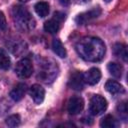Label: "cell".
I'll use <instances>...</instances> for the list:
<instances>
[{
	"mask_svg": "<svg viewBox=\"0 0 128 128\" xmlns=\"http://www.w3.org/2000/svg\"><path fill=\"white\" fill-rule=\"evenodd\" d=\"M60 23L61 22H59L55 18H52V19H50L44 23V30L50 34L57 33L59 28H60Z\"/></svg>",
	"mask_w": 128,
	"mask_h": 128,
	"instance_id": "obj_15",
	"label": "cell"
},
{
	"mask_svg": "<svg viewBox=\"0 0 128 128\" xmlns=\"http://www.w3.org/2000/svg\"><path fill=\"white\" fill-rule=\"evenodd\" d=\"M10 64H11V60L10 57L8 56V53L4 49L0 48V69L7 70L10 67Z\"/></svg>",
	"mask_w": 128,
	"mask_h": 128,
	"instance_id": "obj_20",
	"label": "cell"
},
{
	"mask_svg": "<svg viewBox=\"0 0 128 128\" xmlns=\"http://www.w3.org/2000/svg\"><path fill=\"white\" fill-rule=\"evenodd\" d=\"M84 82L89 85H95L99 82L101 78V72L98 68H91L83 74Z\"/></svg>",
	"mask_w": 128,
	"mask_h": 128,
	"instance_id": "obj_8",
	"label": "cell"
},
{
	"mask_svg": "<svg viewBox=\"0 0 128 128\" xmlns=\"http://www.w3.org/2000/svg\"><path fill=\"white\" fill-rule=\"evenodd\" d=\"M34 9H35V12L37 13L38 16L40 17H46L49 13V5L47 2L45 1H40V2H37L34 6Z\"/></svg>",
	"mask_w": 128,
	"mask_h": 128,
	"instance_id": "obj_18",
	"label": "cell"
},
{
	"mask_svg": "<svg viewBox=\"0 0 128 128\" xmlns=\"http://www.w3.org/2000/svg\"><path fill=\"white\" fill-rule=\"evenodd\" d=\"M6 28H7V21H6L5 15L3 14V12L0 11V29L6 30Z\"/></svg>",
	"mask_w": 128,
	"mask_h": 128,
	"instance_id": "obj_23",
	"label": "cell"
},
{
	"mask_svg": "<svg viewBox=\"0 0 128 128\" xmlns=\"http://www.w3.org/2000/svg\"><path fill=\"white\" fill-rule=\"evenodd\" d=\"M72 0H59V3L63 6H68L70 3H71Z\"/></svg>",
	"mask_w": 128,
	"mask_h": 128,
	"instance_id": "obj_25",
	"label": "cell"
},
{
	"mask_svg": "<svg viewBox=\"0 0 128 128\" xmlns=\"http://www.w3.org/2000/svg\"><path fill=\"white\" fill-rule=\"evenodd\" d=\"M6 124L9 127H17L21 124V118L18 114L10 115L9 117L6 118Z\"/></svg>",
	"mask_w": 128,
	"mask_h": 128,
	"instance_id": "obj_21",
	"label": "cell"
},
{
	"mask_svg": "<svg viewBox=\"0 0 128 128\" xmlns=\"http://www.w3.org/2000/svg\"><path fill=\"white\" fill-rule=\"evenodd\" d=\"M26 84L24 83H19L17 84L13 89L12 91L10 92V97L14 100V101H20L23 97H24V94L26 92Z\"/></svg>",
	"mask_w": 128,
	"mask_h": 128,
	"instance_id": "obj_13",
	"label": "cell"
},
{
	"mask_svg": "<svg viewBox=\"0 0 128 128\" xmlns=\"http://www.w3.org/2000/svg\"><path fill=\"white\" fill-rule=\"evenodd\" d=\"M52 48H53L54 53L57 56H59L60 58H65L67 56L66 49H65L64 45L62 44V42L59 39H54L53 40V42H52Z\"/></svg>",
	"mask_w": 128,
	"mask_h": 128,
	"instance_id": "obj_16",
	"label": "cell"
},
{
	"mask_svg": "<svg viewBox=\"0 0 128 128\" xmlns=\"http://www.w3.org/2000/svg\"><path fill=\"white\" fill-rule=\"evenodd\" d=\"M77 54L85 61L98 62L105 54V45L97 37H84L79 40L75 46Z\"/></svg>",
	"mask_w": 128,
	"mask_h": 128,
	"instance_id": "obj_1",
	"label": "cell"
},
{
	"mask_svg": "<svg viewBox=\"0 0 128 128\" xmlns=\"http://www.w3.org/2000/svg\"><path fill=\"white\" fill-rule=\"evenodd\" d=\"M107 69L109 71V73L116 77V78H120L122 76V73H123V66L119 63H115V62H110L108 65H107Z\"/></svg>",
	"mask_w": 128,
	"mask_h": 128,
	"instance_id": "obj_17",
	"label": "cell"
},
{
	"mask_svg": "<svg viewBox=\"0 0 128 128\" xmlns=\"http://www.w3.org/2000/svg\"><path fill=\"white\" fill-rule=\"evenodd\" d=\"M113 53L115 56L121 58L123 61H127L128 53H127V48L125 44L122 43H116L113 46Z\"/></svg>",
	"mask_w": 128,
	"mask_h": 128,
	"instance_id": "obj_14",
	"label": "cell"
},
{
	"mask_svg": "<svg viewBox=\"0 0 128 128\" xmlns=\"http://www.w3.org/2000/svg\"><path fill=\"white\" fill-rule=\"evenodd\" d=\"M8 47H9V50L15 54V55H20L22 54L26 48H27V45L25 42H23L21 39H14L13 41H11L9 44L7 43Z\"/></svg>",
	"mask_w": 128,
	"mask_h": 128,
	"instance_id": "obj_10",
	"label": "cell"
},
{
	"mask_svg": "<svg viewBox=\"0 0 128 128\" xmlns=\"http://www.w3.org/2000/svg\"><path fill=\"white\" fill-rule=\"evenodd\" d=\"M74 3H76V4H86V3H88L90 0H72Z\"/></svg>",
	"mask_w": 128,
	"mask_h": 128,
	"instance_id": "obj_26",
	"label": "cell"
},
{
	"mask_svg": "<svg viewBox=\"0 0 128 128\" xmlns=\"http://www.w3.org/2000/svg\"><path fill=\"white\" fill-rule=\"evenodd\" d=\"M19 1H21V2H28V1H30V0H19Z\"/></svg>",
	"mask_w": 128,
	"mask_h": 128,
	"instance_id": "obj_27",
	"label": "cell"
},
{
	"mask_svg": "<svg viewBox=\"0 0 128 128\" xmlns=\"http://www.w3.org/2000/svg\"><path fill=\"white\" fill-rule=\"evenodd\" d=\"M83 107H84V101L81 97H78V96L71 97L67 103V111L69 112V114H72V115L80 113Z\"/></svg>",
	"mask_w": 128,
	"mask_h": 128,
	"instance_id": "obj_7",
	"label": "cell"
},
{
	"mask_svg": "<svg viewBox=\"0 0 128 128\" xmlns=\"http://www.w3.org/2000/svg\"><path fill=\"white\" fill-rule=\"evenodd\" d=\"M101 8L100 7H94L86 12L80 13L76 18H75V22L78 25H85L91 21H93L94 19L98 18L101 14Z\"/></svg>",
	"mask_w": 128,
	"mask_h": 128,
	"instance_id": "obj_6",
	"label": "cell"
},
{
	"mask_svg": "<svg viewBox=\"0 0 128 128\" xmlns=\"http://www.w3.org/2000/svg\"><path fill=\"white\" fill-rule=\"evenodd\" d=\"M117 111L120 115V117L123 119V120H127V115H128V112H127V104L126 102H122L118 105L117 107Z\"/></svg>",
	"mask_w": 128,
	"mask_h": 128,
	"instance_id": "obj_22",
	"label": "cell"
},
{
	"mask_svg": "<svg viewBox=\"0 0 128 128\" xmlns=\"http://www.w3.org/2000/svg\"><path fill=\"white\" fill-rule=\"evenodd\" d=\"M30 96L36 104H41L45 97V90L39 84H34L30 87Z\"/></svg>",
	"mask_w": 128,
	"mask_h": 128,
	"instance_id": "obj_9",
	"label": "cell"
},
{
	"mask_svg": "<svg viewBox=\"0 0 128 128\" xmlns=\"http://www.w3.org/2000/svg\"><path fill=\"white\" fill-rule=\"evenodd\" d=\"M53 18H55V19L58 20L59 22H62V21L64 20V18H65V14H63V13H61V12H55Z\"/></svg>",
	"mask_w": 128,
	"mask_h": 128,
	"instance_id": "obj_24",
	"label": "cell"
},
{
	"mask_svg": "<svg viewBox=\"0 0 128 128\" xmlns=\"http://www.w3.org/2000/svg\"><path fill=\"white\" fill-rule=\"evenodd\" d=\"M15 72L20 78H28L33 73V65L29 58H23L17 62Z\"/></svg>",
	"mask_w": 128,
	"mask_h": 128,
	"instance_id": "obj_5",
	"label": "cell"
},
{
	"mask_svg": "<svg viewBox=\"0 0 128 128\" xmlns=\"http://www.w3.org/2000/svg\"><path fill=\"white\" fill-rule=\"evenodd\" d=\"M104 1H105V2H110L111 0H104Z\"/></svg>",
	"mask_w": 128,
	"mask_h": 128,
	"instance_id": "obj_28",
	"label": "cell"
},
{
	"mask_svg": "<svg viewBox=\"0 0 128 128\" xmlns=\"http://www.w3.org/2000/svg\"><path fill=\"white\" fill-rule=\"evenodd\" d=\"M58 73V68L55 63H49L48 60L41 64V69L39 70L38 78H40L43 82L49 83L55 79Z\"/></svg>",
	"mask_w": 128,
	"mask_h": 128,
	"instance_id": "obj_3",
	"label": "cell"
},
{
	"mask_svg": "<svg viewBox=\"0 0 128 128\" xmlns=\"http://www.w3.org/2000/svg\"><path fill=\"white\" fill-rule=\"evenodd\" d=\"M107 108V101L101 95H93L90 99L89 110L92 115H100Z\"/></svg>",
	"mask_w": 128,
	"mask_h": 128,
	"instance_id": "obj_4",
	"label": "cell"
},
{
	"mask_svg": "<svg viewBox=\"0 0 128 128\" xmlns=\"http://www.w3.org/2000/svg\"><path fill=\"white\" fill-rule=\"evenodd\" d=\"M12 19L15 26L24 32H28L35 27V19L23 6H14L12 9Z\"/></svg>",
	"mask_w": 128,
	"mask_h": 128,
	"instance_id": "obj_2",
	"label": "cell"
},
{
	"mask_svg": "<svg viewBox=\"0 0 128 128\" xmlns=\"http://www.w3.org/2000/svg\"><path fill=\"white\" fill-rule=\"evenodd\" d=\"M105 89L110 94H114V95L115 94H121V93L125 92L124 87L115 80H108L105 84Z\"/></svg>",
	"mask_w": 128,
	"mask_h": 128,
	"instance_id": "obj_12",
	"label": "cell"
},
{
	"mask_svg": "<svg viewBox=\"0 0 128 128\" xmlns=\"http://www.w3.org/2000/svg\"><path fill=\"white\" fill-rule=\"evenodd\" d=\"M84 78L83 74L80 72H75L72 74L70 80H69V86L74 90H82L84 87Z\"/></svg>",
	"mask_w": 128,
	"mask_h": 128,
	"instance_id": "obj_11",
	"label": "cell"
},
{
	"mask_svg": "<svg viewBox=\"0 0 128 128\" xmlns=\"http://www.w3.org/2000/svg\"><path fill=\"white\" fill-rule=\"evenodd\" d=\"M119 124L112 115H106L100 122V126L103 128H115Z\"/></svg>",
	"mask_w": 128,
	"mask_h": 128,
	"instance_id": "obj_19",
	"label": "cell"
}]
</instances>
